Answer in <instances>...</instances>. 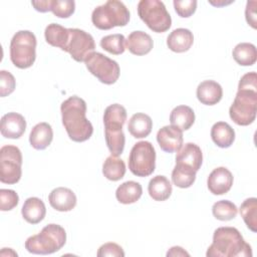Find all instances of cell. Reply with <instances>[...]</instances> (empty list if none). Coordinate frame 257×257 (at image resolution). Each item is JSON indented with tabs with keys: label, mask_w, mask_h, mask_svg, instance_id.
Returning a JSON list of instances; mask_svg holds the SVG:
<instances>
[{
	"label": "cell",
	"mask_w": 257,
	"mask_h": 257,
	"mask_svg": "<svg viewBox=\"0 0 257 257\" xmlns=\"http://www.w3.org/2000/svg\"><path fill=\"white\" fill-rule=\"evenodd\" d=\"M257 112V74L255 71L244 74L239 81L238 91L229 108L231 119L238 125H249Z\"/></svg>",
	"instance_id": "cell-1"
},
{
	"label": "cell",
	"mask_w": 257,
	"mask_h": 257,
	"mask_svg": "<svg viewBox=\"0 0 257 257\" xmlns=\"http://www.w3.org/2000/svg\"><path fill=\"white\" fill-rule=\"evenodd\" d=\"M62 124L70 140L76 143L87 141L93 133L91 122L86 118V102L73 95L65 99L60 106Z\"/></svg>",
	"instance_id": "cell-2"
},
{
	"label": "cell",
	"mask_w": 257,
	"mask_h": 257,
	"mask_svg": "<svg viewBox=\"0 0 257 257\" xmlns=\"http://www.w3.org/2000/svg\"><path fill=\"white\" fill-rule=\"evenodd\" d=\"M207 257H251V246L238 229L219 227L214 231L213 242L206 252Z\"/></svg>",
	"instance_id": "cell-3"
},
{
	"label": "cell",
	"mask_w": 257,
	"mask_h": 257,
	"mask_svg": "<svg viewBox=\"0 0 257 257\" xmlns=\"http://www.w3.org/2000/svg\"><path fill=\"white\" fill-rule=\"evenodd\" d=\"M126 120V109L118 103L108 105L103 112L105 143L110 154L117 157L122 154L125 137L122 126Z\"/></svg>",
	"instance_id": "cell-4"
},
{
	"label": "cell",
	"mask_w": 257,
	"mask_h": 257,
	"mask_svg": "<svg viewBox=\"0 0 257 257\" xmlns=\"http://www.w3.org/2000/svg\"><path fill=\"white\" fill-rule=\"evenodd\" d=\"M66 242L64 228L57 224H48L40 233L30 236L25 241V249L32 254L47 255L59 251Z\"/></svg>",
	"instance_id": "cell-5"
},
{
	"label": "cell",
	"mask_w": 257,
	"mask_h": 257,
	"mask_svg": "<svg viewBox=\"0 0 257 257\" xmlns=\"http://www.w3.org/2000/svg\"><path fill=\"white\" fill-rule=\"evenodd\" d=\"M130 21V11L117 0H108L95 7L91 13L92 24L100 30H109L116 26H125Z\"/></svg>",
	"instance_id": "cell-6"
},
{
	"label": "cell",
	"mask_w": 257,
	"mask_h": 257,
	"mask_svg": "<svg viewBox=\"0 0 257 257\" xmlns=\"http://www.w3.org/2000/svg\"><path fill=\"white\" fill-rule=\"evenodd\" d=\"M36 37L29 30L16 32L10 41V59L12 63L25 69L33 65L36 58Z\"/></svg>",
	"instance_id": "cell-7"
},
{
	"label": "cell",
	"mask_w": 257,
	"mask_h": 257,
	"mask_svg": "<svg viewBox=\"0 0 257 257\" xmlns=\"http://www.w3.org/2000/svg\"><path fill=\"white\" fill-rule=\"evenodd\" d=\"M138 14L145 24L154 32L163 33L172 25V18L165 4L159 0H141Z\"/></svg>",
	"instance_id": "cell-8"
},
{
	"label": "cell",
	"mask_w": 257,
	"mask_h": 257,
	"mask_svg": "<svg viewBox=\"0 0 257 257\" xmlns=\"http://www.w3.org/2000/svg\"><path fill=\"white\" fill-rule=\"evenodd\" d=\"M156 168V151L148 141L134 145L128 157V169L137 177H148Z\"/></svg>",
	"instance_id": "cell-9"
},
{
	"label": "cell",
	"mask_w": 257,
	"mask_h": 257,
	"mask_svg": "<svg viewBox=\"0 0 257 257\" xmlns=\"http://www.w3.org/2000/svg\"><path fill=\"white\" fill-rule=\"evenodd\" d=\"M21 151L12 145L3 146L0 149V181L13 185L20 181L22 175Z\"/></svg>",
	"instance_id": "cell-10"
},
{
	"label": "cell",
	"mask_w": 257,
	"mask_h": 257,
	"mask_svg": "<svg viewBox=\"0 0 257 257\" xmlns=\"http://www.w3.org/2000/svg\"><path fill=\"white\" fill-rule=\"evenodd\" d=\"M88 71L104 84H113L119 77L120 69L115 60L100 52H92L84 61Z\"/></svg>",
	"instance_id": "cell-11"
},
{
	"label": "cell",
	"mask_w": 257,
	"mask_h": 257,
	"mask_svg": "<svg viewBox=\"0 0 257 257\" xmlns=\"http://www.w3.org/2000/svg\"><path fill=\"white\" fill-rule=\"evenodd\" d=\"M68 40L65 51L77 62H84L89 54L94 52L95 43L93 37L78 28H68Z\"/></svg>",
	"instance_id": "cell-12"
},
{
	"label": "cell",
	"mask_w": 257,
	"mask_h": 257,
	"mask_svg": "<svg viewBox=\"0 0 257 257\" xmlns=\"http://www.w3.org/2000/svg\"><path fill=\"white\" fill-rule=\"evenodd\" d=\"M157 142L166 153L178 152L183 146V132L174 125H165L158 131Z\"/></svg>",
	"instance_id": "cell-13"
},
{
	"label": "cell",
	"mask_w": 257,
	"mask_h": 257,
	"mask_svg": "<svg viewBox=\"0 0 257 257\" xmlns=\"http://www.w3.org/2000/svg\"><path fill=\"white\" fill-rule=\"evenodd\" d=\"M233 185V175L225 167L214 169L208 179L207 186L213 195H223L230 191Z\"/></svg>",
	"instance_id": "cell-14"
},
{
	"label": "cell",
	"mask_w": 257,
	"mask_h": 257,
	"mask_svg": "<svg viewBox=\"0 0 257 257\" xmlns=\"http://www.w3.org/2000/svg\"><path fill=\"white\" fill-rule=\"evenodd\" d=\"M26 130L24 116L17 112H8L1 118L0 132L6 139H19Z\"/></svg>",
	"instance_id": "cell-15"
},
{
	"label": "cell",
	"mask_w": 257,
	"mask_h": 257,
	"mask_svg": "<svg viewBox=\"0 0 257 257\" xmlns=\"http://www.w3.org/2000/svg\"><path fill=\"white\" fill-rule=\"evenodd\" d=\"M203 163V154L199 146L194 143H187L178 151L176 164L193 169L198 172Z\"/></svg>",
	"instance_id": "cell-16"
},
{
	"label": "cell",
	"mask_w": 257,
	"mask_h": 257,
	"mask_svg": "<svg viewBox=\"0 0 257 257\" xmlns=\"http://www.w3.org/2000/svg\"><path fill=\"white\" fill-rule=\"evenodd\" d=\"M50 206L59 212L71 211L76 206V196L72 190L58 187L51 191L48 196Z\"/></svg>",
	"instance_id": "cell-17"
},
{
	"label": "cell",
	"mask_w": 257,
	"mask_h": 257,
	"mask_svg": "<svg viewBox=\"0 0 257 257\" xmlns=\"http://www.w3.org/2000/svg\"><path fill=\"white\" fill-rule=\"evenodd\" d=\"M198 100L206 105L217 104L223 96L222 86L214 80H204L197 87Z\"/></svg>",
	"instance_id": "cell-18"
},
{
	"label": "cell",
	"mask_w": 257,
	"mask_h": 257,
	"mask_svg": "<svg viewBox=\"0 0 257 257\" xmlns=\"http://www.w3.org/2000/svg\"><path fill=\"white\" fill-rule=\"evenodd\" d=\"M154 46L152 37L144 31H133L125 39V47L134 55H146Z\"/></svg>",
	"instance_id": "cell-19"
},
{
	"label": "cell",
	"mask_w": 257,
	"mask_h": 257,
	"mask_svg": "<svg viewBox=\"0 0 257 257\" xmlns=\"http://www.w3.org/2000/svg\"><path fill=\"white\" fill-rule=\"evenodd\" d=\"M194 42L193 33L187 28H177L167 37V45L170 50L182 53L188 51Z\"/></svg>",
	"instance_id": "cell-20"
},
{
	"label": "cell",
	"mask_w": 257,
	"mask_h": 257,
	"mask_svg": "<svg viewBox=\"0 0 257 257\" xmlns=\"http://www.w3.org/2000/svg\"><path fill=\"white\" fill-rule=\"evenodd\" d=\"M21 214L24 220L29 224L40 223L46 214V208L43 201L37 197H30L25 200Z\"/></svg>",
	"instance_id": "cell-21"
},
{
	"label": "cell",
	"mask_w": 257,
	"mask_h": 257,
	"mask_svg": "<svg viewBox=\"0 0 257 257\" xmlns=\"http://www.w3.org/2000/svg\"><path fill=\"white\" fill-rule=\"evenodd\" d=\"M53 140V131L49 123L39 122L34 125L29 135V143L35 150H45Z\"/></svg>",
	"instance_id": "cell-22"
},
{
	"label": "cell",
	"mask_w": 257,
	"mask_h": 257,
	"mask_svg": "<svg viewBox=\"0 0 257 257\" xmlns=\"http://www.w3.org/2000/svg\"><path fill=\"white\" fill-rule=\"evenodd\" d=\"M153 128V120L150 115L138 112L132 115L128 120L127 131L136 139H143L148 137Z\"/></svg>",
	"instance_id": "cell-23"
},
{
	"label": "cell",
	"mask_w": 257,
	"mask_h": 257,
	"mask_svg": "<svg viewBox=\"0 0 257 257\" xmlns=\"http://www.w3.org/2000/svg\"><path fill=\"white\" fill-rule=\"evenodd\" d=\"M212 141L219 148L227 149L231 147L235 141V132L232 126L225 121H218L211 128Z\"/></svg>",
	"instance_id": "cell-24"
},
{
	"label": "cell",
	"mask_w": 257,
	"mask_h": 257,
	"mask_svg": "<svg viewBox=\"0 0 257 257\" xmlns=\"http://www.w3.org/2000/svg\"><path fill=\"white\" fill-rule=\"evenodd\" d=\"M148 192L153 200L166 201L172 195V185L167 177L158 175L149 182Z\"/></svg>",
	"instance_id": "cell-25"
},
{
	"label": "cell",
	"mask_w": 257,
	"mask_h": 257,
	"mask_svg": "<svg viewBox=\"0 0 257 257\" xmlns=\"http://www.w3.org/2000/svg\"><path fill=\"white\" fill-rule=\"evenodd\" d=\"M143 194L142 185L135 181H126L119 185L115 191L116 200L124 205L136 203Z\"/></svg>",
	"instance_id": "cell-26"
},
{
	"label": "cell",
	"mask_w": 257,
	"mask_h": 257,
	"mask_svg": "<svg viewBox=\"0 0 257 257\" xmlns=\"http://www.w3.org/2000/svg\"><path fill=\"white\" fill-rule=\"evenodd\" d=\"M170 122L182 132L187 131L195 122V112L188 105H178L171 111Z\"/></svg>",
	"instance_id": "cell-27"
},
{
	"label": "cell",
	"mask_w": 257,
	"mask_h": 257,
	"mask_svg": "<svg viewBox=\"0 0 257 257\" xmlns=\"http://www.w3.org/2000/svg\"><path fill=\"white\" fill-rule=\"evenodd\" d=\"M68 35V28H65L57 23L48 24L44 31L46 42L53 47L60 48L63 51H65Z\"/></svg>",
	"instance_id": "cell-28"
},
{
	"label": "cell",
	"mask_w": 257,
	"mask_h": 257,
	"mask_svg": "<svg viewBox=\"0 0 257 257\" xmlns=\"http://www.w3.org/2000/svg\"><path fill=\"white\" fill-rule=\"evenodd\" d=\"M232 55L234 60L242 66H251L257 60V50L254 44L249 42L238 43L233 51Z\"/></svg>",
	"instance_id": "cell-29"
},
{
	"label": "cell",
	"mask_w": 257,
	"mask_h": 257,
	"mask_svg": "<svg viewBox=\"0 0 257 257\" xmlns=\"http://www.w3.org/2000/svg\"><path fill=\"white\" fill-rule=\"evenodd\" d=\"M125 170L124 162L112 155L107 157L102 165L103 176L112 182H116L122 179L125 174Z\"/></svg>",
	"instance_id": "cell-30"
},
{
	"label": "cell",
	"mask_w": 257,
	"mask_h": 257,
	"mask_svg": "<svg viewBox=\"0 0 257 257\" xmlns=\"http://www.w3.org/2000/svg\"><path fill=\"white\" fill-rule=\"evenodd\" d=\"M239 210L248 229L252 232H257V199L254 197L246 199Z\"/></svg>",
	"instance_id": "cell-31"
},
{
	"label": "cell",
	"mask_w": 257,
	"mask_h": 257,
	"mask_svg": "<svg viewBox=\"0 0 257 257\" xmlns=\"http://www.w3.org/2000/svg\"><path fill=\"white\" fill-rule=\"evenodd\" d=\"M196 173L191 168L176 164L172 172V181L179 188H190L196 180Z\"/></svg>",
	"instance_id": "cell-32"
},
{
	"label": "cell",
	"mask_w": 257,
	"mask_h": 257,
	"mask_svg": "<svg viewBox=\"0 0 257 257\" xmlns=\"http://www.w3.org/2000/svg\"><path fill=\"white\" fill-rule=\"evenodd\" d=\"M99 44L102 49L114 55L122 54L125 50V38L119 33L103 36Z\"/></svg>",
	"instance_id": "cell-33"
},
{
	"label": "cell",
	"mask_w": 257,
	"mask_h": 257,
	"mask_svg": "<svg viewBox=\"0 0 257 257\" xmlns=\"http://www.w3.org/2000/svg\"><path fill=\"white\" fill-rule=\"evenodd\" d=\"M212 213L213 216L220 221H230L237 216L238 209L233 202L221 200L213 205Z\"/></svg>",
	"instance_id": "cell-34"
},
{
	"label": "cell",
	"mask_w": 257,
	"mask_h": 257,
	"mask_svg": "<svg viewBox=\"0 0 257 257\" xmlns=\"http://www.w3.org/2000/svg\"><path fill=\"white\" fill-rule=\"evenodd\" d=\"M75 10V2L72 0H52L51 11L58 18H68Z\"/></svg>",
	"instance_id": "cell-35"
},
{
	"label": "cell",
	"mask_w": 257,
	"mask_h": 257,
	"mask_svg": "<svg viewBox=\"0 0 257 257\" xmlns=\"http://www.w3.org/2000/svg\"><path fill=\"white\" fill-rule=\"evenodd\" d=\"M19 202L18 194L9 189L0 190V210L1 211H10L14 209Z\"/></svg>",
	"instance_id": "cell-36"
},
{
	"label": "cell",
	"mask_w": 257,
	"mask_h": 257,
	"mask_svg": "<svg viewBox=\"0 0 257 257\" xmlns=\"http://www.w3.org/2000/svg\"><path fill=\"white\" fill-rule=\"evenodd\" d=\"M173 4L180 17L188 18L195 13L198 3L196 0H174Z\"/></svg>",
	"instance_id": "cell-37"
},
{
	"label": "cell",
	"mask_w": 257,
	"mask_h": 257,
	"mask_svg": "<svg viewBox=\"0 0 257 257\" xmlns=\"http://www.w3.org/2000/svg\"><path fill=\"white\" fill-rule=\"evenodd\" d=\"M15 78L6 70L0 71V96L4 97L11 94L15 89Z\"/></svg>",
	"instance_id": "cell-38"
},
{
	"label": "cell",
	"mask_w": 257,
	"mask_h": 257,
	"mask_svg": "<svg viewBox=\"0 0 257 257\" xmlns=\"http://www.w3.org/2000/svg\"><path fill=\"white\" fill-rule=\"evenodd\" d=\"M96 255L98 257H106V256L123 257L124 252L118 244L113 242H108V243H104L98 248Z\"/></svg>",
	"instance_id": "cell-39"
},
{
	"label": "cell",
	"mask_w": 257,
	"mask_h": 257,
	"mask_svg": "<svg viewBox=\"0 0 257 257\" xmlns=\"http://www.w3.org/2000/svg\"><path fill=\"white\" fill-rule=\"evenodd\" d=\"M256 1H248L245 9V17L247 23L254 29L257 28V20H256Z\"/></svg>",
	"instance_id": "cell-40"
},
{
	"label": "cell",
	"mask_w": 257,
	"mask_h": 257,
	"mask_svg": "<svg viewBox=\"0 0 257 257\" xmlns=\"http://www.w3.org/2000/svg\"><path fill=\"white\" fill-rule=\"evenodd\" d=\"M52 0H40V1H31V5L38 12L45 13L51 11Z\"/></svg>",
	"instance_id": "cell-41"
},
{
	"label": "cell",
	"mask_w": 257,
	"mask_h": 257,
	"mask_svg": "<svg viewBox=\"0 0 257 257\" xmlns=\"http://www.w3.org/2000/svg\"><path fill=\"white\" fill-rule=\"evenodd\" d=\"M167 256H190V254L185 251V249H183L180 246H174L172 248H170V250L167 252Z\"/></svg>",
	"instance_id": "cell-42"
},
{
	"label": "cell",
	"mask_w": 257,
	"mask_h": 257,
	"mask_svg": "<svg viewBox=\"0 0 257 257\" xmlns=\"http://www.w3.org/2000/svg\"><path fill=\"white\" fill-rule=\"evenodd\" d=\"M212 5H214V6H222V5H227V4H230V3H232V1H230V2H225V1H221L220 3H216V2H212V1H209Z\"/></svg>",
	"instance_id": "cell-43"
}]
</instances>
